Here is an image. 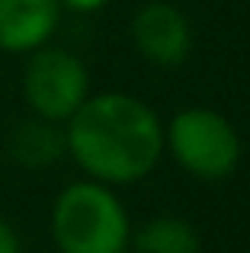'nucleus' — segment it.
<instances>
[{"instance_id": "1", "label": "nucleus", "mask_w": 250, "mask_h": 253, "mask_svg": "<svg viewBox=\"0 0 250 253\" xmlns=\"http://www.w3.org/2000/svg\"><path fill=\"white\" fill-rule=\"evenodd\" d=\"M68 154L87 179L131 186L161 164L164 122L131 93H90L64 122Z\"/></svg>"}, {"instance_id": "2", "label": "nucleus", "mask_w": 250, "mask_h": 253, "mask_svg": "<svg viewBox=\"0 0 250 253\" xmlns=\"http://www.w3.org/2000/svg\"><path fill=\"white\" fill-rule=\"evenodd\" d=\"M131 218L113 186L68 183L51 202V241L58 253H128Z\"/></svg>"}, {"instance_id": "3", "label": "nucleus", "mask_w": 250, "mask_h": 253, "mask_svg": "<svg viewBox=\"0 0 250 253\" xmlns=\"http://www.w3.org/2000/svg\"><path fill=\"white\" fill-rule=\"evenodd\" d=\"M164 148L189 176L206 183L228 179L244 154V144L231 119L208 106H189L176 112L164 128Z\"/></svg>"}, {"instance_id": "4", "label": "nucleus", "mask_w": 250, "mask_h": 253, "mask_svg": "<svg viewBox=\"0 0 250 253\" xmlns=\"http://www.w3.org/2000/svg\"><path fill=\"white\" fill-rule=\"evenodd\" d=\"M23 99L32 116L48 122H68L90 96V71L83 58L61 45H42L26 55L23 68Z\"/></svg>"}, {"instance_id": "5", "label": "nucleus", "mask_w": 250, "mask_h": 253, "mask_svg": "<svg viewBox=\"0 0 250 253\" xmlns=\"http://www.w3.org/2000/svg\"><path fill=\"white\" fill-rule=\"evenodd\" d=\"M131 45L157 68H180L193 51V26L173 3H144L131 19Z\"/></svg>"}, {"instance_id": "6", "label": "nucleus", "mask_w": 250, "mask_h": 253, "mask_svg": "<svg viewBox=\"0 0 250 253\" xmlns=\"http://www.w3.org/2000/svg\"><path fill=\"white\" fill-rule=\"evenodd\" d=\"M58 0H0V51L29 55L55 39L61 26Z\"/></svg>"}, {"instance_id": "7", "label": "nucleus", "mask_w": 250, "mask_h": 253, "mask_svg": "<svg viewBox=\"0 0 250 253\" xmlns=\"http://www.w3.org/2000/svg\"><path fill=\"white\" fill-rule=\"evenodd\" d=\"M6 154L23 170H48L68 154V138L61 122H48L42 116H26L13 125L6 138Z\"/></svg>"}, {"instance_id": "8", "label": "nucleus", "mask_w": 250, "mask_h": 253, "mask_svg": "<svg viewBox=\"0 0 250 253\" xmlns=\"http://www.w3.org/2000/svg\"><path fill=\"white\" fill-rule=\"evenodd\" d=\"M131 247L138 253H199V234L186 218L161 215L141 224L131 234Z\"/></svg>"}, {"instance_id": "9", "label": "nucleus", "mask_w": 250, "mask_h": 253, "mask_svg": "<svg viewBox=\"0 0 250 253\" xmlns=\"http://www.w3.org/2000/svg\"><path fill=\"white\" fill-rule=\"evenodd\" d=\"M0 253H23V241L6 218H0Z\"/></svg>"}, {"instance_id": "10", "label": "nucleus", "mask_w": 250, "mask_h": 253, "mask_svg": "<svg viewBox=\"0 0 250 253\" xmlns=\"http://www.w3.org/2000/svg\"><path fill=\"white\" fill-rule=\"evenodd\" d=\"M61 10H71V13H96L109 3V0H58Z\"/></svg>"}]
</instances>
